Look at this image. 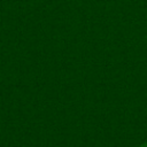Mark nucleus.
Here are the masks:
<instances>
[{
    "instance_id": "obj_1",
    "label": "nucleus",
    "mask_w": 147,
    "mask_h": 147,
    "mask_svg": "<svg viewBox=\"0 0 147 147\" xmlns=\"http://www.w3.org/2000/svg\"><path fill=\"white\" fill-rule=\"evenodd\" d=\"M140 147H147V142H144V144H141V146Z\"/></svg>"
}]
</instances>
